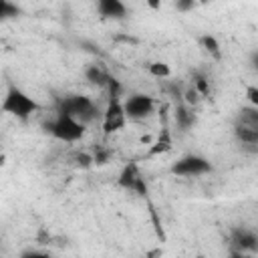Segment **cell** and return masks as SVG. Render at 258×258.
I'll return each mask as SVG.
<instances>
[{"label": "cell", "mask_w": 258, "mask_h": 258, "mask_svg": "<svg viewBox=\"0 0 258 258\" xmlns=\"http://www.w3.org/2000/svg\"><path fill=\"white\" fill-rule=\"evenodd\" d=\"M56 115H64L87 125L99 117V107L87 95H64L56 101Z\"/></svg>", "instance_id": "obj_1"}, {"label": "cell", "mask_w": 258, "mask_h": 258, "mask_svg": "<svg viewBox=\"0 0 258 258\" xmlns=\"http://www.w3.org/2000/svg\"><path fill=\"white\" fill-rule=\"evenodd\" d=\"M169 171H171L173 175H177V177H198V175L210 173V171H212V163H210L206 157H202V155L189 153V155L179 157V159L171 165Z\"/></svg>", "instance_id": "obj_4"}, {"label": "cell", "mask_w": 258, "mask_h": 258, "mask_svg": "<svg viewBox=\"0 0 258 258\" xmlns=\"http://www.w3.org/2000/svg\"><path fill=\"white\" fill-rule=\"evenodd\" d=\"M91 157H93V165H105V163L111 159V149L97 147V149H95V153H93Z\"/></svg>", "instance_id": "obj_20"}, {"label": "cell", "mask_w": 258, "mask_h": 258, "mask_svg": "<svg viewBox=\"0 0 258 258\" xmlns=\"http://www.w3.org/2000/svg\"><path fill=\"white\" fill-rule=\"evenodd\" d=\"M2 111L6 115H12L16 119L26 121V119L32 117V113L38 111V103L28 93H24L22 89L10 85L6 95H4V99H2Z\"/></svg>", "instance_id": "obj_2"}, {"label": "cell", "mask_w": 258, "mask_h": 258, "mask_svg": "<svg viewBox=\"0 0 258 258\" xmlns=\"http://www.w3.org/2000/svg\"><path fill=\"white\" fill-rule=\"evenodd\" d=\"M147 71H149V75H153V77H157V79H167V77L171 75V69H169V64H165V62H151V64L147 67Z\"/></svg>", "instance_id": "obj_17"}, {"label": "cell", "mask_w": 258, "mask_h": 258, "mask_svg": "<svg viewBox=\"0 0 258 258\" xmlns=\"http://www.w3.org/2000/svg\"><path fill=\"white\" fill-rule=\"evenodd\" d=\"M196 101H198V93H196V91H194V87H191L189 91H185V103H189V105H191V103H196Z\"/></svg>", "instance_id": "obj_25"}, {"label": "cell", "mask_w": 258, "mask_h": 258, "mask_svg": "<svg viewBox=\"0 0 258 258\" xmlns=\"http://www.w3.org/2000/svg\"><path fill=\"white\" fill-rule=\"evenodd\" d=\"M44 129L52 137H56L64 143H75L85 135V125L79 123L77 119H71V117H64V115H56L52 121H48L44 125Z\"/></svg>", "instance_id": "obj_3"}, {"label": "cell", "mask_w": 258, "mask_h": 258, "mask_svg": "<svg viewBox=\"0 0 258 258\" xmlns=\"http://www.w3.org/2000/svg\"><path fill=\"white\" fill-rule=\"evenodd\" d=\"M228 258H254V254H244V252H232Z\"/></svg>", "instance_id": "obj_26"}, {"label": "cell", "mask_w": 258, "mask_h": 258, "mask_svg": "<svg viewBox=\"0 0 258 258\" xmlns=\"http://www.w3.org/2000/svg\"><path fill=\"white\" fill-rule=\"evenodd\" d=\"M117 183H119V187H123V189L135 191L137 196H145V194H147V183H145L143 175L139 173V167H137L135 161H129V163L121 169V173H119V177H117Z\"/></svg>", "instance_id": "obj_6"}, {"label": "cell", "mask_w": 258, "mask_h": 258, "mask_svg": "<svg viewBox=\"0 0 258 258\" xmlns=\"http://www.w3.org/2000/svg\"><path fill=\"white\" fill-rule=\"evenodd\" d=\"M173 6H175L177 12H187V10H191L196 6V2L194 0H177Z\"/></svg>", "instance_id": "obj_21"}, {"label": "cell", "mask_w": 258, "mask_h": 258, "mask_svg": "<svg viewBox=\"0 0 258 258\" xmlns=\"http://www.w3.org/2000/svg\"><path fill=\"white\" fill-rule=\"evenodd\" d=\"M105 89L109 91V99H119L121 101V93H123V85L115 79V77H111L109 75V79H107V85H105Z\"/></svg>", "instance_id": "obj_19"}, {"label": "cell", "mask_w": 258, "mask_h": 258, "mask_svg": "<svg viewBox=\"0 0 258 258\" xmlns=\"http://www.w3.org/2000/svg\"><path fill=\"white\" fill-rule=\"evenodd\" d=\"M175 123H177V127H179L181 131H187V129L196 123V115H194V111H191L187 105L179 103V105L175 107Z\"/></svg>", "instance_id": "obj_12"}, {"label": "cell", "mask_w": 258, "mask_h": 258, "mask_svg": "<svg viewBox=\"0 0 258 258\" xmlns=\"http://www.w3.org/2000/svg\"><path fill=\"white\" fill-rule=\"evenodd\" d=\"M127 123V117L123 113V105L119 99H109V105L103 113V133L105 135H111V133H117L125 127Z\"/></svg>", "instance_id": "obj_7"}, {"label": "cell", "mask_w": 258, "mask_h": 258, "mask_svg": "<svg viewBox=\"0 0 258 258\" xmlns=\"http://www.w3.org/2000/svg\"><path fill=\"white\" fill-rule=\"evenodd\" d=\"M200 44H202V48H204L206 52L214 54L216 58L222 56V52H220V42H218L216 36H212V34H204V36H200Z\"/></svg>", "instance_id": "obj_16"}, {"label": "cell", "mask_w": 258, "mask_h": 258, "mask_svg": "<svg viewBox=\"0 0 258 258\" xmlns=\"http://www.w3.org/2000/svg\"><path fill=\"white\" fill-rule=\"evenodd\" d=\"M75 159H77V163H79L81 167H91V165H93V157H91L89 153H81V155H77Z\"/></svg>", "instance_id": "obj_23"}, {"label": "cell", "mask_w": 258, "mask_h": 258, "mask_svg": "<svg viewBox=\"0 0 258 258\" xmlns=\"http://www.w3.org/2000/svg\"><path fill=\"white\" fill-rule=\"evenodd\" d=\"M121 105H123L125 117L127 119H133V121H139V119L149 117L153 113V109H155L153 97H149L145 93H133L125 101H121Z\"/></svg>", "instance_id": "obj_5"}, {"label": "cell", "mask_w": 258, "mask_h": 258, "mask_svg": "<svg viewBox=\"0 0 258 258\" xmlns=\"http://www.w3.org/2000/svg\"><path fill=\"white\" fill-rule=\"evenodd\" d=\"M194 91L202 97H206L210 93V83L202 73H194Z\"/></svg>", "instance_id": "obj_18"}, {"label": "cell", "mask_w": 258, "mask_h": 258, "mask_svg": "<svg viewBox=\"0 0 258 258\" xmlns=\"http://www.w3.org/2000/svg\"><path fill=\"white\" fill-rule=\"evenodd\" d=\"M232 246L236 252L254 254L258 250V236L250 228H234L232 230Z\"/></svg>", "instance_id": "obj_8"}, {"label": "cell", "mask_w": 258, "mask_h": 258, "mask_svg": "<svg viewBox=\"0 0 258 258\" xmlns=\"http://www.w3.org/2000/svg\"><path fill=\"white\" fill-rule=\"evenodd\" d=\"M234 137H236V141L242 143V147H246L248 151H252V153L258 151V129L234 125Z\"/></svg>", "instance_id": "obj_10"}, {"label": "cell", "mask_w": 258, "mask_h": 258, "mask_svg": "<svg viewBox=\"0 0 258 258\" xmlns=\"http://www.w3.org/2000/svg\"><path fill=\"white\" fill-rule=\"evenodd\" d=\"M234 125L258 129V107H242L238 111V115H236V123Z\"/></svg>", "instance_id": "obj_11"}, {"label": "cell", "mask_w": 258, "mask_h": 258, "mask_svg": "<svg viewBox=\"0 0 258 258\" xmlns=\"http://www.w3.org/2000/svg\"><path fill=\"white\" fill-rule=\"evenodd\" d=\"M171 149V137H169V131L163 129L161 135L157 137V141L153 143V147L149 149V155H157V153H163V151H169Z\"/></svg>", "instance_id": "obj_15"}, {"label": "cell", "mask_w": 258, "mask_h": 258, "mask_svg": "<svg viewBox=\"0 0 258 258\" xmlns=\"http://www.w3.org/2000/svg\"><path fill=\"white\" fill-rule=\"evenodd\" d=\"M85 79L91 83V85H97V87H105L107 85V79L109 75L99 67V64H89L85 69Z\"/></svg>", "instance_id": "obj_13"}, {"label": "cell", "mask_w": 258, "mask_h": 258, "mask_svg": "<svg viewBox=\"0 0 258 258\" xmlns=\"http://www.w3.org/2000/svg\"><path fill=\"white\" fill-rule=\"evenodd\" d=\"M20 14H22V8L20 6H16L14 2H8V0H0V22L18 18Z\"/></svg>", "instance_id": "obj_14"}, {"label": "cell", "mask_w": 258, "mask_h": 258, "mask_svg": "<svg viewBox=\"0 0 258 258\" xmlns=\"http://www.w3.org/2000/svg\"><path fill=\"white\" fill-rule=\"evenodd\" d=\"M97 12L103 18H109V20H121L127 14V6L121 0H99L97 2Z\"/></svg>", "instance_id": "obj_9"}, {"label": "cell", "mask_w": 258, "mask_h": 258, "mask_svg": "<svg viewBox=\"0 0 258 258\" xmlns=\"http://www.w3.org/2000/svg\"><path fill=\"white\" fill-rule=\"evenodd\" d=\"M248 95V101H250V107H258V89L256 87H248L246 91Z\"/></svg>", "instance_id": "obj_22"}, {"label": "cell", "mask_w": 258, "mask_h": 258, "mask_svg": "<svg viewBox=\"0 0 258 258\" xmlns=\"http://www.w3.org/2000/svg\"><path fill=\"white\" fill-rule=\"evenodd\" d=\"M20 258H52V256L46 254V252H40V250H28V252H24Z\"/></svg>", "instance_id": "obj_24"}]
</instances>
